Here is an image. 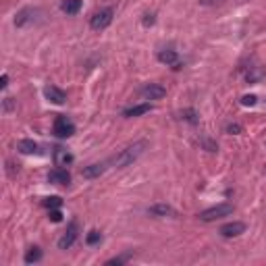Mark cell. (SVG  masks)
<instances>
[{
    "instance_id": "obj_1",
    "label": "cell",
    "mask_w": 266,
    "mask_h": 266,
    "mask_svg": "<svg viewBox=\"0 0 266 266\" xmlns=\"http://www.w3.org/2000/svg\"><path fill=\"white\" fill-rule=\"evenodd\" d=\"M148 148V142L146 140H138V142H133L129 144L127 148H123L119 154H115L110 158V164L117 166V169H125V166H131L133 162H136Z\"/></svg>"
},
{
    "instance_id": "obj_2",
    "label": "cell",
    "mask_w": 266,
    "mask_h": 266,
    "mask_svg": "<svg viewBox=\"0 0 266 266\" xmlns=\"http://www.w3.org/2000/svg\"><path fill=\"white\" fill-rule=\"evenodd\" d=\"M233 212H235V206L225 202V204H216V206H212V208L202 210V212L197 214V218H199V220H204V223H214V220H218V218L231 216Z\"/></svg>"
},
{
    "instance_id": "obj_3",
    "label": "cell",
    "mask_w": 266,
    "mask_h": 266,
    "mask_svg": "<svg viewBox=\"0 0 266 266\" xmlns=\"http://www.w3.org/2000/svg\"><path fill=\"white\" fill-rule=\"evenodd\" d=\"M113 19H115V9H113V7H104V9L96 11V13L90 17V27H92L94 31H104L106 27H110Z\"/></svg>"
},
{
    "instance_id": "obj_4",
    "label": "cell",
    "mask_w": 266,
    "mask_h": 266,
    "mask_svg": "<svg viewBox=\"0 0 266 266\" xmlns=\"http://www.w3.org/2000/svg\"><path fill=\"white\" fill-rule=\"evenodd\" d=\"M52 131H54V136H56V138L66 140V138H71L73 133H75V123H73L69 117L58 115V117L54 119V127H52Z\"/></svg>"
},
{
    "instance_id": "obj_5",
    "label": "cell",
    "mask_w": 266,
    "mask_h": 266,
    "mask_svg": "<svg viewBox=\"0 0 266 266\" xmlns=\"http://www.w3.org/2000/svg\"><path fill=\"white\" fill-rule=\"evenodd\" d=\"M79 237V223L77 220H71L69 227H66V231L62 233V237L58 239V250H69L73 248V243L77 241Z\"/></svg>"
},
{
    "instance_id": "obj_6",
    "label": "cell",
    "mask_w": 266,
    "mask_h": 266,
    "mask_svg": "<svg viewBox=\"0 0 266 266\" xmlns=\"http://www.w3.org/2000/svg\"><path fill=\"white\" fill-rule=\"evenodd\" d=\"M156 58H158L162 64H166V66H171V69H175V71H179L181 66H183V64H181V58H179V52H177V50H173V48L158 50Z\"/></svg>"
},
{
    "instance_id": "obj_7",
    "label": "cell",
    "mask_w": 266,
    "mask_h": 266,
    "mask_svg": "<svg viewBox=\"0 0 266 266\" xmlns=\"http://www.w3.org/2000/svg\"><path fill=\"white\" fill-rule=\"evenodd\" d=\"M52 160H54V164H56V166H62V169H66V166H71V164H73L75 156H73L69 150H66V148L56 146V148H54V152H52Z\"/></svg>"
},
{
    "instance_id": "obj_8",
    "label": "cell",
    "mask_w": 266,
    "mask_h": 266,
    "mask_svg": "<svg viewBox=\"0 0 266 266\" xmlns=\"http://www.w3.org/2000/svg\"><path fill=\"white\" fill-rule=\"evenodd\" d=\"M140 96L144 100H160L166 96V87H162L160 83H146L142 90H140Z\"/></svg>"
},
{
    "instance_id": "obj_9",
    "label": "cell",
    "mask_w": 266,
    "mask_h": 266,
    "mask_svg": "<svg viewBox=\"0 0 266 266\" xmlns=\"http://www.w3.org/2000/svg\"><path fill=\"white\" fill-rule=\"evenodd\" d=\"M241 233H246V223L241 220H233L220 227V235L223 237H239Z\"/></svg>"
},
{
    "instance_id": "obj_10",
    "label": "cell",
    "mask_w": 266,
    "mask_h": 266,
    "mask_svg": "<svg viewBox=\"0 0 266 266\" xmlns=\"http://www.w3.org/2000/svg\"><path fill=\"white\" fill-rule=\"evenodd\" d=\"M48 183H54V185H69L71 183V175L66 169H62V166H56V169H52L48 173Z\"/></svg>"
},
{
    "instance_id": "obj_11",
    "label": "cell",
    "mask_w": 266,
    "mask_h": 266,
    "mask_svg": "<svg viewBox=\"0 0 266 266\" xmlns=\"http://www.w3.org/2000/svg\"><path fill=\"white\" fill-rule=\"evenodd\" d=\"M36 15H38V9H31V7L21 9L15 15V27H25V25L33 23V21H36Z\"/></svg>"
},
{
    "instance_id": "obj_12",
    "label": "cell",
    "mask_w": 266,
    "mask_h": 266,
    "mask_svg": "<svg viewBox=\"0 0 266 266\" xmlns=\"http://www.w3.org/2000/svg\"><path fill=\"white\" fill-rule=\"evenodd\" d=\"M148 214H152V216H156V218H166V216L177 218V216H179V212H177L173 206H169V204H154V206L148 208Z\"/></svg>"
},
{
    "instance_id": "obj_13",
    "label": "cell",
    "mask_w": 266,
    "mask_h": 266,
    "mask_svg": "<svg viewBox=\"0 0 266 266\" xmlns=\"http://www.w3.org/2000/svg\"><path fill=\"white\" fill-rule=\"evenodd\" d=\"M44 96H46L48 102H52V104H64L66 102V92L56 87V85H46L44 87Z\"/></svg>"
},
{
    "instance_id": "obj_14",
    "label": "cell",
    "mask_w": 266,
    "mask_h": 266,
    "mask_svg": "<svg viewBox=\"0 0 266 266\" xmlns=\"http://www.w3.org/2000/svg\"><path fill=\"white\" fill-rule=\"evenodd\" d=\"M104 171H106V164L104 162H94V164L83 166L81 177L83 179H98L100 175H104Z\"/></svg>"
},
{
    "instance_id": "obj_15",
    "label": "cell",
    "mask_w": 266,
    "mask_h": 266,
    "mask_svg": "<svg viewBox=\"0 0 266 266\" xmlns=\"http://www.w3.org/2000/svg\"><path fill=\"white\" fill-rule=\"evenodd\" d=\"M154 106L150 102H142V104H136V106H129L123 110V117L125 119H136V117H142V115H148Z\"/></svg>"
},
{
    "instance_id": "obj_16",
    "label": "cell",
    "mask_w": 266,
    "mask_h": 266,
    "mask_svg": "<svg viewBox=\"0 0 266 266\" xmlns=\"http://www.w3.org/2000/svg\"><path fill=\"white\" fill-rule=\"evenodd\" d=\"M81 0H62V3H60V11L64 13V15H77L79 11H81Z\"/></svg>"
},
{
    "instance_id": "obj_17",
    "label": "cell",
    "mask_w": 266,
    "mask_h": 266,
    "mask_svg": "<svg viewBox=\"0 0 266 266\" xmlns=\"http://www.w3.org/2000/svg\"><path fill=\"white\" fill-rule=\"evenodd\" d=\"M17 150L21 154H38L40 152V146L33 142V140H19L17 142Z\"/></svg>"
},
{
    "instance_id": "obj_18",
    "label": "cell",
    "mask_w": 266,
    "mask_h": 266,
    "mask_svg": "<svg viewBox=\"0 0 266 266\" xmlns=\"http://www.w3.org/2000/svg\"><path fill=\"white\" fill-rule=\"evenodd\" d=\"M42 258H44V254H42V250H40L38 246H33V248H29V250L25 252V256H23L25 264H38V262H40Z\"/></svg>"
},
{
    "instance_id": "obj_19",
    "label": "cell",
    "mask_w": 266,
    "mask_h": 266,
    "mask_svg": "<svg viewBox=\"0 0 266 266\" xmlns=\"http://www.w3.org/2000/svg\"><path fill=\"white\" fill-rule=\"evenodd\" d=\"M179 117H181L183 121H187V123H191V125H197V123H199V115L195 113V108H183Z\"/></svg>"
},
{
    "instance_id": "obj_20",
    "label": "cell",
    "mask_w": 266,
    "mask_h": 266,
    "mask_svg": "<svg viewBox=\"0 0 266 266\" xmlns=\"http://www.w3.org/2000/svg\"><path fill=\"white\" fill-rule=\"evenodd\" d=\"M100 241H102V233H100V231H90L87 233V235H85V243L87 246H96V243H100Z\"/></svg>"
},
{
    "instance_id": "obj_21",
    "label": "cell",
    "mask_w": 266,
    "mask_h": 266,
    "mask_svg": "<svg viewBox=\"0 0 266 266\" xmlns=\"http://www.w3.org/2000/svg\"><path fill=\"white\" fill-rule=\"evenodd\" d=\"M42 204H44L48 210H52V208H60V206H62V199H60L58 195H52V197H46Z\"/></svg>"
},
{
    "instance_id": "obj_22",
    "label": "cell",
    "mask_w": 266,
    "mask_h": 266,
    "mask_svg": "<svg viewBox=\"0 0 266 266\" xmlns=\"http://www.w3.org/2000/svg\"><path fill=\"white\" fill-rule=\"evenodd\" d=\"M131 256H133V254H125V256H117V258H110V260H106V266H113V264H117V266H119V264H125V262H127V260H129Z\"/></svg>"
},
{
    "instance_id": "obj_23",
    "label": "cell",
    "mask_w": 266,
    "mask_h": 266,
    "mask_svg": "<svg viewBox=\"0 0 266 266\" xmlns=\"http://www.w3.org/2000/svg\"><path fill=\"white\" fill-rule=\"evenodd\" d=\"M258 102V98L254 96V94H246V96H241V104L243 106H254Z\"/></svg>"
},
{
    "instance_id": "obj_24",
    "label": "cell",
    "mask_w": 266,
    "mask_h": 266,
    "mask_svg": "<svg viewBox=\"0 0 266 266\" xmlns=\"http://www.w3.org/2000/svg\"><path fill=\"white\" fill-rule=\"evenodd\" d=\"M262 75H264V69H260V66H258V69H256V71H252V73H248V81H250V83H254V81H258V79H262Z\"/></svg>"
},
{
    "instance_id": "obj_25",
    "label": "cell",
    "mask_w": 266,
    "mask_h": 266,
    "mask_svg": "<svg viewBox=\"0 0 266 266\" xmlns=\"http://www.w3.org/2000/svg\"><path fill=\"white\" fill-rule=\"evenodd\" d=\"M48 218H50L52 223H60V220H62V212H60L58 208H52V210H48Z\"/></svg>"
},
{
    "instance_id": "obj_26",
    "label": "cell",
    "mask_w": 266,
    "mask_h": 266,
    "mask_svg": "<svg viewBox=\"0 0 266 266\" xmlns=\"http://www.w3.org/2000/svg\"><path fill=\"white\" fill-rule=\"evenodd\" d=\"M227 133H229V136H237V133H241V125L229 123V125H227Z\"/></svg>"
},
{
    "instance_id": "obj_27",
    "label": "cell",
    "mask_w": 266,
    "mask_h": 266,
    "mask_svg": "<svg viewBox=\"0 0 266 266\" xmlns=\"http://www.w3.org/2000/svg\"><path fill=\"white\" fill-rule=\"evenodd\" d=\"M3 108H5V113H11L15 108V100L13 98H5L3 100Z\"/></svg>"
},
{
    "instance_id": "obj_28",
    "label": "cell",
    "mask_w": 266,
    "mask_h": 266,
    "mask_svg": "<svg viewBox=\"0 0 266 266\" xmlns=\"http://www.w3.org/2000/svg\"><path fill=\"white\" fill-rule=\"evenodd\" d=\"M202 146H204L208 152H216V150H218V146H216L214 142H210V140H202Z\"/></svg>"
},
{
    "instance_id": "obj_29",
    "label": "cell",
    "mask_w": 266,
    "mask_h": 266,
    "mask_svg": "<svg viewBox=\"0 0 266 266\" xmlns=\"http://www.w3.org/2000/svg\"><path fill=\"white\" fill-rule=\"evenodd\" d=\"M7 85H9V73H3V77H0V87L7 90Z\"/></svg>"
},
{
    "instance_id": "obj_30",
    "label": "cell",
    "mask_w": 266,
    "mask_h": 266,
    "mask_svg": "<svg viewBox=\"0 0 266 266\" xmlns=\"http://www.w3.org/2000/svg\"><path fill=\"white\" fill-rule=\"evenodd\" d=\"M144 25H154V15H144Z\"/></svg>"
}]
</instances>
